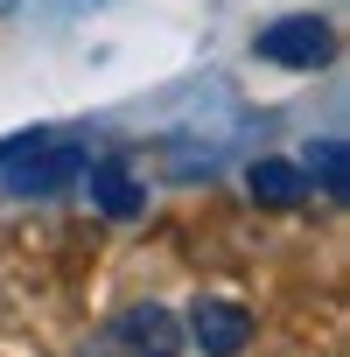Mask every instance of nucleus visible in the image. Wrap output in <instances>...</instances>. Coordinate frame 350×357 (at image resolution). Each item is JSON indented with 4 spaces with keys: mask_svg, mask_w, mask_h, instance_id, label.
<instances>
[{
    "mask_svg": "<svg viewBox=\"0 0 350 357\" xmlns=\"http://www.w3.org/2000/svg\"><path fill=\"white\" fill-rule=\"evenodd\" d=\"M329 50H336V36L322 15H280L252 36V56L273 70H315V63H329Z\"/></svg>",
    "mask_w": 350,
    "mask_h": 357,
    "instance_id": "nucleus-2",
    "label": "nucleus"
},
{
    "mask_svg": "<svg viewBox=\"0 0 350 357\" xmlns=\"http://www.w3.org/2000/svg\"><path fill=\"white\" fill-rule=\"evenodd\" d=\"M84 190H91V204L105 211V218H140V204H147V190L133 183V175L119 168V161H84Z\"/></svg>",
    "mask_w": 350,
    "mask_h": 357,
    "instance_id": "nucleus-4",
    "label": "nucleus"
},
{
    "mask_svg": "<svg viewBox=\"0 0 350 357\" xmlns=\"http://www.w3.org/2000/svg\"><path fill=\"white\" fill-rule=\"evenodd\" d=\"M8 8H15V0H0V15H8Z\"/></svg>",
    "mask_w": 350,
    "mask_h": 357,
    "instance_id": "nucleus-9",
    "label": "nucleus"
},
{
    "mask_svg": "<svg viewBox=\"0 0 350 357\" xmlns=\"http://www.w3.org/2000/svg\"><path fill=\"white\" fill-rule=\"evenodd\" d=\"M56 8L63 15H84V8H105V0H56Z\"/></svg>",
    "mask_w": 350,
    "mask_h": 357,
    "instance_id": "nucleus-8",
    "label": "nucleus"
},
{
    "mask_svg": "<svg viewBox=\"0 0 350 357\" xmlns=\"http://www.w3.org/2000/svg\"><path fill=\"white\" fill-rule=\"evenodd\" d=\"M84 147L77 140H63V133H50V126H36L8 161H0V175H8V190L15 197H50V190H63V183H77L84 175Z\"/></svg>",
    "mask_w": 350,
    "mask_h": 357,
    "instance_id": "nucleus-1",
    "label": "nucleus"
},
{
    "mask_svg": "<svg viewBox=\"0 0 350 357\" xmlns=\"http://www.w3.org/2000/svg\"><path fill=\"white\" fill-rule=\"evenodd\" d=\"M112 336L133 343V357H168V350H175V322H168V308H126V315L112 322Z\"/></svg>",
    "mask_w": 350,
    "mask_h": 357,
    "instance_id": "nucleus-6",
    "label": "nucleus"
},
{
    "mask_svg": "<svg viewBox=\"0 0 350 357\" xmlns=\"http://www.w3.org/2000/svg\"><path fill=\"white\" fill-rule=\"evenodd\" d=\"M190 336L204 343V357H238L245 343H252V315L238 308V301H197L190 308Z\"/></svg>",
    "mask_w": 350,
    "mask_h": 357,
    "instance_id": "nucleus-3",
    "label": "nucleus"
},
{
    "mask_svg": "<svg viewBox=\"0 0 350 357\" xmlns=\"http://www.w3.org/2000/svg\"><path fill=\"white\" fill-rule=\"evenodd\" d=\"M245 190H252V204H266V211H294V204L308 197V183H301L294 161H252V168H245Z\"/></svg>",
    "mask_w": 350,
    "mask_h": 357,
    "instance_id": "nucleus-5",
    "label": "nucleus"
},
{
    "mask_svg": "<svg viewBox=\"0 0 350 357\" xmlns=\"http://www.w3.org/2000/svg\"><path fill=\"white\" fill-rule=\"evenodd\" d=\"M308 175L329 190V197H343L350 190V154H343V133H322V140H308Z\"/></svg>",
    "mask_w": 350,
    "mask_h": 357,
    "instance_id": "nucleus-7",
    "label": "nucleus"
}]
</instances>
